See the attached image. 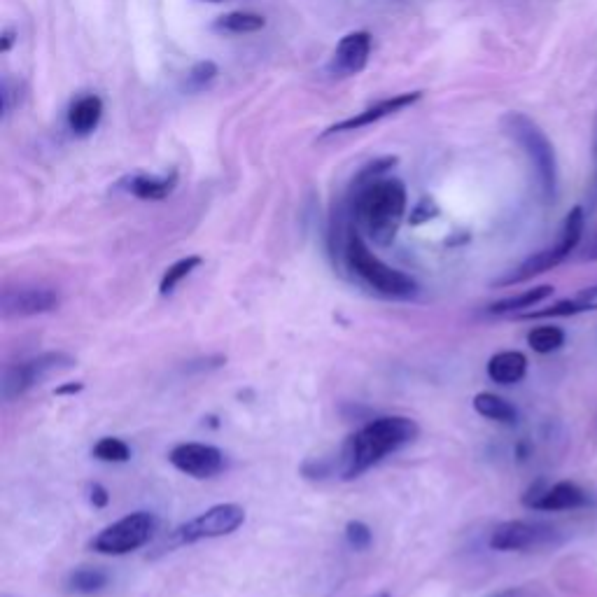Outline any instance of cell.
I'll return each mask as SVG.
<instances>
[{"label": "cell", "instance_id": "cell-1", "mask_svg": "<svg viewBox=\"0 0 597 597\" xmlns=\"http://www.w3.org/2000/svg\"><path fill=\"white\" fill-rule=\"evenodd\" d=\"M420 427L416 420L406 416H383L360 427L355 434H350L341 448L339 474L343 479H357L367 469L378 465L390 453L416 441Z\"/></svg>", "mask_w": 597, "mask_h": 597}, {"label": "cell", "instance_id": "cell-2", "mask_svg": "<svg viewBox=\"0 0 597 597\" xmlns=\"http://www.w3.org/2000/svg\"><path fill=\"white\" fill-rule=\"evenodd\" d=\"M353 189V220L355 227L367 234L376 245L388 248L399 234L406 215V187L402 180L378 178L369 185Z\"/></svg>", "mask_w": 597, "mask_h": 597}, {"label": "cell", "instance_id": "cell-3", "mask_svg": "<svg viewBox=\"0 0 597 597\" xmlns=\"http://www.w3.org/2000/svg\"><path fill=\"white\" fill-rule=\"evenodd\" d=\"M339 255L353 276L360 278L374 292L383 294V297L409 299L418 292V283L409 273L392 269V266L385 264L383 259H378L369 250V245L364 243L362 231L355 227V222L348 224L346 234H343Z\"/></svg>", "mask_w": 597, "mask_h": 597}, {"label": "cell", "instance_id": "cell-4", "mask_svg": "<svg viewBox=\"0 0 597 597\" xmlns=\"http://www.w3.org/2000/svg\"><path fill=\"white\" fill-rule=\"evenodd\" d=\"M502 129L507 131L509 138H514L516 143L523 147L525 154H528L530 164L535 168L539 192H542L546 203H551L556 199L558 192V164L551 140L546 138V133L539 129L528 115H523V112H509V115L502 119Z\"/></svg>", "mask_w": 597, "mask_h": 597}, {"label": "cell", "instance_id": "cell-5", "mask_svg": "<svg viewBox=\"0 0 597 597\" xmlns=\"http://www.w3.org/2000/svg\"><path fill=\"white\" fill-rule=\"evenodd\" d=\"M584 224H586V210L581 206L572 208L570 215L565 217V224H563V231H560L558 243L553 245V248L535 252V255L525 259L523 264H518L514 271L497 280L495 285L497 287L518 285V283H525V280H530L535 276H542V273H546V271L556 269L560 262H565V259L579 248L581 236H584Z\"/></svg>", "mask_w": 597, "mask_h": 597}, {"label": "cell", "instance_id": "cell-6", "mask_svg": "<svg viewBox=\"0 0 597 597\" xmlns=\"http://www.w3.org/2000/svg\"><path fill=\"white\" fill-rule=\"evenodd\" d=\"M154 532H157V516L150 511H133L98 532L91 542V549L103 556H126L150 542Z\"/></svg>", "mask_w": 597, "mask_h": 597}, {"label": "cell", "instance_id": "cell-7", "mask_svg": "<svg viewBox=\"0 0 597 597\" xmlns=\"http://www.w3.org/2000/svg\"><path fill=\"white\" fill-rule=\"evenodd\" d=\"M73 367L75 357L68 353H42L33 357V360L12 364L3 374L0 395H3L5 402H12V399L26 395L33 385H40L42 381H47L49 376L61 374V371H68Z\"/></svg>", "mask_w": 597, "mask_h": 597}, {"label": "cell", "instance_id": "cell-8", "mask_svg": "<svg viewBox=\"0 0 597 597\" xmlns=\"http://www.w3.org/2000/svg\"><path fill=\"white\" fill-rule=\"evenodd\" d=\"M245 523V509L238 504H215L199 514L192 521L180 525L173 532L175 544H194L201 539H217L227 537L236 532Z\"/></svg>", "mask_w": 597, "mask_h": 597}, {"label": "cell", "instance_id": "cell-9", "mask_svg": "<svg viewBox=\"0 0 597 597\" xmlns=\"http://www.w3.org/2000/svg\"><path fill=\"white\" fill-rule=\"evenodd\" d=\"M59 304V292L40 285L7 287V290H3V297H0V311H3L5 318H31V315L54 311Z\"/></svg>", "mask_w": 597, "mask_h": 597}, {"label": "cell", "instance_id": "cell-10", "mask_svg": "<svg viewBox=\"0 0 597 597\" xmlns=\"http://www.w3.org/2000/svg\"><path fill=\"white\" fill-rule=\"evenodd\" d=\"M168 462L194 479H213L224 469V453L208 444H178L168 453Z\"/></svg>", "mask_w": 597, "mask_h": 597}, {"label": "cell", "instance_id": "cell-11", "mask_svg": "<svg viewBox=\"0 0 597 597\" xmlns=\"http://www.w3.org/2000/svg\"><path fill=\"white\" fill-rule=\"evenodd\" d=\"M371 35L367 31H353L343 35L327 63V73L332 77L360 75L369 63Z\"/></svg>", "mask_w": 597, "mask_h": 597}, {"label": "cell", "instance_id": "cell-12", "mask_svg": "<svg viewBox=\"0 0 597 597\" xmlns=\"http://www.w3.org/2000/svg\"><path fill=\"white\" fill-rule=\"evenodd\" d=\"M420 98H423V91H409V94H397L392 98H383V101L369 105V108L357 112V115L348 117V119H341V122L332 124L325 133H322V138L334 136V133L360 131V129H364V126H371V124L381 122V119H385V117L395 115V112H402L404 108H409V105L420 101Z\"/></svg>", "mask_w": 597, "mask_h": 597}, {"label": "cell", "instance_id": "cell-13", "mask_svg": "<svg viewBox=\"0 0 597 597\" xmlns=\"http://www.w3.org/2000/svg\"><path fill=\"white\" fill-rule=\"evenodd\" d=\"M588 502L584 490L572 481H560L556 486H544L537 483L528 490V495L523 497V504L537 511H567L579 509Z\"/></svg>", "mask_w": 597, "mask_h": 597}, {"label": "cell", "instance_id": "cell-14", "mask_svg": "<svg viewBox=\"0 0 597 597\" xmlns=\"http://www.w3.org/2000/svg\"><path fill=\"white\" fill-rule=\"evenodd\" d=\"M544 532L539 525L525 521H507L497 525L490 535V546L495 551H525L542 542Z\"/></svg>", "mask_w": 597, "mask_h": 597}, {"label": "cell", "instance_id": "cell-15", "mask_svg": "<svg viewBox=\"0 0 597 597\" xmlns=\"http://www.w3.org/2000/svg\"><path fill=\"white\" fill-rule=\"evenodd\" d=\"M175 185H178V171H171L164 175L138 173V175H129V178L124 180L126 192L143 201H164L166 196L173 194Z\"/></svg>", "mask_w": 597, "mask_h": 597}, {"label": "cell", "instance_id": "cell-16", "mask_svg": "<svg viewBox=\"0 0 597 597\" xmlns=\"http://www.w3.org/2000/svg\"><path fill=\"white\" fill-rule=\"evenodd\" d=\"M103 117V101L96 94L80 96L68 108V126L75 136H89Z\"/></svg>", "mask_w": 597, "mask_h": 597}, {"label": "cell", "instance_id": "cell-17", "mask_svg": "<svg viewBox=\"0 0 597 597\" xmlns=\"http://www.w3.org/2000/svg\"><path fill=\"white\" fill-rule=\"evenodd\" d=\"M528 374V357L518 350H504L490 357L488 362V376L500 385H514L521 383Z\"/></svg>", "mask_w": 597, "mask_h": 597}, {"label": "cell", "instance_id": "cell-18", "mask_svg": "<svg viewBox=\"0 0 597 597\" xmlns=\"http://www.w3.org/2000/svg\"><path fill=\"white\" fill-rule=\"evenodd\" d=\"M474 411L479 416L495 420V423H504V425H514L518 418V411L511 406L507 399H502L500 395H493V392H479L474 397Z\"/></svg>", "mask_w": 597, "mask_h": 597}, {"label": "cell", "instance_id": "cell-19", "mask_svg": "<svg viewBox=\"0 0 597 597\" xmlns=\"http://www.w3.org/2000/svg\"><path fill=\"white\" fill-rule=\"evenodd\" d=\"M266 26V19L257 12H245V10H236L229 14H222V17L215 19L213 28L220 33H231V35H248V33H257Z\"/></svg>", "mask_w": 597, "mask_h": 597}, {"label": "cell", "instance_id": "cell-20", "mask_svg": "<svg viewBox=\"0 0 597 597\" xmlns=\"http://www.w3.org/2000/svg\"><path fill=\"white\" fill-rule=\"evenodd\" d=\"M551 294H553L551 285L532 287V290H525L521 294H516V297L495 301V304L488 308V313H493V315H507V313H518V311L523 313L525 308H532V306L542 304V301L549 299Z\"/></svg>", "mask_w": 597, "mask_h": 597}, {"label": "cell", "instance_id": "cell-21", "mask_svg": "<svg viewBox=\"0 0 597 597\" xmlns=\"http://www.w3.org/2000/svg\"><path fill=\"white\" fill-rule=\"evenodd\" d=\"M105 586H108V574L98 567H77L66 579V588L75 595H96Z\"/></svg>", "mask_w": 597, "mask_h": 597}, {"label": "cell", "instance_id": "cell-22", "mask_svg": "<svg viewBox=\"0 0 597 597\" xmlns=\"http://www.w3.org/2000/svg\"><path fill=\"white\" fill-rule=\"evenodd\" d=\"M201 262H203V259L199 255H189V257H182L175 264L168 266L164 276H161V283H159L161 297H168V294H173L175 287H178L182 280H185L194 269H199Z\"/></svg>", "mask_w": 597, "mask_h": 597}, {"label": "cell", "instance_id": "cell-23", "mask_svg": "<svg viewBox=\"0 0 597 597\" xmlns=\"http://www.w3.org/2000/svg\"><path fill=\"white\" fill-rule=\"evenodd\" d=\"M565 343V332L560 327H537L528 334V346L539 355L556 353V350Z\"/></svg>", "mask_w": 597, "mask_h": 597}, {"label": "cell", "instance_id": "cell-24", "mask_svg": "<svg viewBox=\"0 0 597 597\" xmlns=\"http://www.w3.org/2000/svg\"><path fill=\"white\" fill-rule=\"evenodd\" d=\"M215 77H217V63L199 61L189 68V73L185 75V82H182V89H185L187 94H196V91L206 89Z\"/></svg>", "mask_w": 597, "mask_h": 597}, {"label": "cell", "instance_id": "cell-25", "mask_svg": "<svg viewBox=\"0 0 597 597\" xmlns=\"http://www.w3.org/2000/svg\"><path fill=\"white\" fill-rule=\"evenodd\" d=\"M91 453H94L96 460L115 462V465H119V462H129L131 458V448L117 437H103Z\"/></svg>", "mask_w": 597, "mask_h": 597}, {"label": "cell", "instance_id": "cell-26", "mask_svg": "<svg viewBox=\"0 0 597 597\" xmlns=\"http://www.w3.org/2000/svg\"><path fill=\"white\" fill-rule=\"evenodd\" d=\"M395 164H397V157H381V159L369 161V164L364 166L360 173H357V178L353 180V187L369 185V182L383 178V173L390 171V168L395 166Z\"/></svg>", "mask_w": 597, "mask_h": 597}, {"label": "cell", "instance_id": "cell-27", "mask_svg": "<svg viewBox=\"0 0 597 597\" xmlns=\"http://www.w3.org/2000/svg\"><path fill=\"white\" fill-rule=\"evenodd\" d=\"M346 539L355 551H367L371 546V542H374V535H371V528L367 523L350 521L346 525Z\"/></svg>", "mask_w": 597, "mask_h": 597}, {"label": "cell", "instance_id": "cell-28", "mask_svg": "<svg viewBox=\"0 0 597 597\" xmlns=\"http://www.w3.org/2000/svg\"><path fill=\"white\" fill-rule=\"evenodd\" d=\"M437 215H439V208L434 206V201H420L411 213V224H416L418 227V224L432 220V217H437Z\"/></svg>", "mask_w": 597, "mask_h": 597}, {"label": "cell", "instance_id": "cell-29", "mask_svg": "<svg viewBox=\"0 0 597 597\" xmlns=\"http://www.w3.org/2000/svg\"><path fill=\"white\" fill-rule=\"evenodd\" d=\"M89 502L94 504L96 509L108 507V504H110V493L101 486V483H91V488H89Z\"/></svg>", "mask_w": 597, "mask_h": 597}, {"label": "cell", "instance_id": "cell-30", "mask_svg": "<svg viewBox=\"0 0 597 597\" xmlns=\"http://www.w3.org/2000/svg\"><path fill=\"white\" fill-rule=\"evenodd\" d=\"M577 301L581 306V311H597V285L595 287H586L577 294Z\"/></svg>", "mask_w": 597, "mask_h": 597}, {"label": "cell", "instance_id": "cell-31", "mask_svg": "<svg viewBox=\"0 0 597 597\" xmlns=\"http://www.w3.org/2000/svg\"><path fill=\"white\" fill-rule=\"evenodd\" d=\"M581 259H588V262H597V229L593 231V236L588 238L584 250H581Z\"/></svg>", "mask_w": 597, "mask_h": 597}, {"label": "cell", "instance_id": "cell-32", "mask_svg": "<svg viewBox=\"0 0 597 597\" xmlns=\"http://www.w3.org/2000/svg\"><path fill=\"white\" fill-rule=\"evenodd\" d=\"M82 390H84V383H68V385H61V388H56L54 395L66 397V395H77V392Z\"/></svg>", "mask_w": 597, "mask_h": 597}, {"label": "cell", "instance_id": "cell-33", "mask_svg": "<svg viewBox=\"0 0 597 597\" xmlns=\"http://www.w3.org/2000/svg\"><path fill=\"white\" fill-rule=\"evenodd\" d=\"M12 45H14V31H12V28H5L3 42H0V49H3V52H10Z\"/></svg>", "mask_w": 597, "mask_h": 597}, {"label": "cell", "instance_id": "cell-34", "mask_svg": "<svg viewBox=\"0 0 597 597\" xmlns=\"http://www.w3.org/2000/svg\"><path fill=\"white\" fill-rule=\"evenodd\" d=\"M593 157L597 161V115H595V124H593Z\"/></svg>", "mask_w": 597, "mask_h": 597}, {"label": "cell", "instance_id": "cell-35", "mask_svg": "<svg viewBox=\"0 0 597 597\" xmlns=\"http://www.w3.org/2000/svg\"><path fill=\"white\" fill-rule=\"evenodd\" d=\"M374 597H390L388 593H381V595H374Z\"/></svg>", "mask_w": 597, "mask_h": 597}, {"label": "cell", "instance_id": "cell-36", "mask_svg": "<svg viewBox=\"0 0 597 597\" xmlns=\"http://www.w3.org/2000/svg\"><path fill=\"white\" fill-rule=\"evenodd\" d=\"M208 3H222V0H208Z\"/></svg>", "mask_w": 597, "mask_h": 597}]
</instances>
